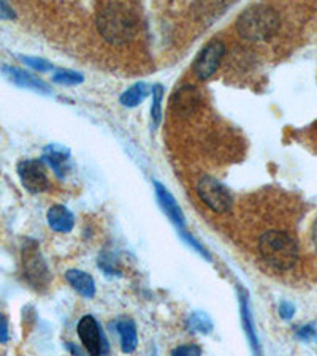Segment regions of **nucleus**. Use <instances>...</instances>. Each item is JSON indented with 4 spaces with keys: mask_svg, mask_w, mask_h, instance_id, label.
Here are the masks:
<instances>
[{
    "mask_svg": "<svg viewBox=\"0 0 317 356\" xmlns=\"http://www.w3.org/2000/svg\"><path fill=\"white\" fill-rule=\"evenodd\" d=\"M98 35L113 46L129 45L142 29V10L132 2H102L96 10Z\"/></svg>",
    "mask_w": 317,
    "mask_h": 356,
    "instance_id": "1",
    "label": "nucleus"
},
{
    "mask_svg": "<svg viewBox=\"0 0 317 356\" xmlns=\"http://www.w3.org/2000/svg\"><path fill=\"white\" fill-rule=\"evenodd\" d=\"M257 252L263 265L274 272H289L297 268L300 245L292 230L268 228L257 239Z\"/></svg>",
    "mask_w": 317,
    "mask_h": 356,
    "instance_id": "2",
    "label": "nucleus"
},
{
    "mask_svg": "<svg viewBox=\"0 0 317 356\" xmlns=\"http://www.w3.org/2000/svg\"><path fill=\"white\" fill-rule=\"evenodd\" d=\"M235 27L243 40L252 43L268 41L281 29V13L270 3L251 5L238 16Z\"/></svg>",
    "mask_w": 317,
    "mask_h": 356,
    "instance_id": "3",
    "label": "nucleus"
},
{
    "mask_svg": "<svg viewBox=\"0 0 317 356\" xmlns=\"http://www.w3.org/2000/svg\"><path fill=\"white\" fill-rule=\"evenodd\" d=\"M197 195L208 209L215 214H228L233 208L230 190L211 176H201L197 181Z\"/></svg>",
    "mask_w": 317,
    "mask_h": 356,
    "instance_id": "4",
    "label": "nucleus"
},
{
    "mask_svg": "<svg viewBox=\"0 0 317 356\" xmlns=\"http://www.w3.org/2000/svg\"><path fill=\"white\" fill-rule=\"evenodd\" d=\"M23 271L28 284L35 290H45L51 282L48 265L40 254L39 244L28 241L23 247Z\"/></svg>",
    "mask_w": 317,
    "mask_h": 356,
    "instance_id": "5",
    "label": "nucleus"
},
{
    "mask_svg": "<svg viewBox=\"0 0 317 356\" xmlns=\"http://www.w3.org/2000/svg\"><path fill=\"white\" fill-rule=\"evenodd\" d=\"M76 333L89 356H107L110 353L108 339L103 334L100 324L92 315H85L78 322Z\"/></svg>",
    "mask_w": 317,
    "mask_h": 356,
    "instance_id": "6",
    "label": "nucleus"
},
{
    "mask_svg": "<svg viewBox=\"0 0 317 356\" xmlns=\"http://www.w3.org/2000/svg\"><path fill=\"white\" fill-rule=\"evenodd\" d=\"M226 56V45L219 38H212L204 46V49L199 52L197 59L194 60V75L199 80L205 81L211 78L217 71L221 65L222 57Z\"/></svg>",
    "mask_w": 317,
    "mask_h": 356,
    "instance_id": "7",
    "label": "nucleus"
},
{
    "mask_svg": "<svg viewBox=\"0 0 317 356\" xmlns=\"http://www.w3.org/2000/svg\"><path fill=\"white\" fill-rule=\"evenodd\" d=\"M18 176L21 184L29 193H43L50 188V179L46 176L45 165L41 160H23L18 164Z\"/></svg>",
    "mask_w": 317,
    "mask_h": 356,
    "instance_id": "8",
    "label": "nucleus"
},
{
    "mask_svg": "<svg viewBox=\"0 0 317 356\" xmlns=\"http://www.w3.org/2000/svg\"><path fill=\"white\" fill-rule=\"evenodd\" d=\"M201 104V93L199 89L192 85H186L176 89L170 100L171 114L179 119L194 116V113Z\"/></svg>",
    "mask_w": 317,
    "mask_h": 356,
    "instance_id": "9",
    "label": "nucleus"
},
{
    "mask_svg": "<svg viewBox=\"0 0 317 356\" xmlns=\"http://www.w3.org/2000/svg\"><path fill=\"white\" fill-rule=\"evenodd\" d=\"M154 190L155 198H157L159 201V206L162 208L165 216L170 219L171 223H173L176 228L186 230V217L183 209H181L178 201H176V198L171 195L168 188L164 184H160V182L154 181Z\"/></svg>",
    "mask_w": 317,
    "mask_h": 356,
    "instance_id": "10",
    "label": "nucleus"
},
{
    "mask_svg": "<svg viewBox=\"0 0 317 356\" xmlns=\"http://www.w3.org/2000/svg\"><path fill=\"white\" fill-rule=\"evenodd\" d=\"M238 298H240V313H241L243 331H244V334H246V339L249 342V347H251L252 356H263L262 344H261V340H259V336H257L256 323H254L251 307H249V296H248L246 290L240 289Z\"/></svg>",
    "mask_w": 317,
    "mask_h": 356,
    "instance_id": "11",
    "label": "nucleus"
},
{
    "mask_svg": "<svg viewBox=\"0 0 317 356\" xmlns=\"http://www.w3.org/2000/svg\"><path fill=\"white\" fill-rule=\"evenodd\" d=\"M2 73L8 78L10 81L13 82V85H17L19 87L30 89V91H35V92H40V93H46V96L51 93L50 86L46 85L43 80H40V78L32 75V73L21 70V68H18V67L3 65Z\"/></svg>",
    "mask_w": 317,
    "mask_h": 356,
    "instance_id": "12",
    "label": "nucleus"
},
{
    "mask_svg": "<svg viewBox=\"0 0 317 356\" xmlns=\"http://www.w3.org/2000/svg\"><path fill=\"white\" fill-rule=\"evenodd\" d=\"M41 162L48 164L57 177H64L70 168V151L62 148L59 144H50L43 151Z\"/></svg>",
    "mask_w": 317,
    "mask_h": 356,
    "instance_id": "13",
    "label": "nucleus"
},
{
    "mask_svg": "<svg viewBox=\"0 0 317 356\" xmlns=\"http://www.w3.org/2000/svg\"><path fill=\"white\" fill-rule=\"evenodd\" d=\"M48 219V225L53 232L57 233H70L75 227V216L69 208H65L64 204H54L48 209L46 214Z\"/></svg>",
    "mask_w": 317,
    "mask_h": 356,
    "instance_id": "14",
    "label": "nucleus"
},
{
    "mask_svg": "<svg viewBox=\"0 0 317 356\" xmlns=\"http://www.w3.org/2000/svg\"><path fill=\"white\" fill-rule=\"evenodd\" d=\"M116 329L119 333V337H121L122 353H133L138 347V333L135 322L129 317H121L119 320H116Z\"/></svg>",
    "mask_w": 317,
    "mask_h": 356,
    "instance_id": "15",
    "label": "nucleus"
},
{
    "mask_svg": "<svg viewBox=\"0 0 317 356\" xmlns=\"http://www.w3.org/2000/svg\"><path fill=\"white\" fill-rule=\"evenodd\" d=\"M65 279L72 289L80 293L81 296L94 298V295H96V282H94V277L87 274V272L80 269H69L65 272Z\"/></svg>",
    "mask_w": 317,
    "mask_h": 356,
    "instance_id": "16",
    "label": "nucleus"
},
{
    "mask_svg": "<svg viewBox=\"0 0 317 356\" xmlns=\"http://www.w3.org/2000/svg\"><path fill=\"white\" fill-rule=\"evenodd\" d=\"M149 96V86L146 82H137L132 87H129L126 92L122 93L119 102L126 108H135L142 103L144 98Z\"/></svg>",
    "mask_w": 317,
    "mask_h": 356,
    "instance_id": "17",
    "label": "nucleus"
},
{
    "mask_svg": "<svg viewBox=\"0 0 317 356\" xmlns=\"http://www.w3.org/2000/svg\"><path fill=\"white\" fill-rule=\"evenodd\" d=\"M212 328H215V324H212L210 315L201 311L194 312L189 317V320H187V329H189L190 333L210 334L212 331Z\"/></svg>",
    "mask_w": 317,
    "mask_h": 356,
    "instance_id": "18",
    "label": "nucleus"
},
{
    "mask_svg": "<svg viewBox=\"0 0 317 356\" xmlns=\"http://www.w3.org/2000/svg\"><path fill=\"white\" fill-rule=\"evenodd\" d=\"M162 98H164V87L157 85L153 89V107H151V116H153L154 127H159L162 120Z\"/></svg>",
    "mask_w": 317,
    "mask_h": 356,
    "instance_id": "19",
    "label": "nucleus"
},
{
    "mask_svg": "<svg viewBox=\"0 0 317 356\" xmlns=\"http://www.w3.org/2000/svg\"><path fill=\"white\" fill-rule=\"evenodd\" d=\"M53 81L56 85H62V86H75L85 81V78H83L81 73H76L72 70H61L54 73Z\"/></svg>",
    "mask_w": 317,
    "mask_h": 356,
    "instance_id": "20",
    "label": "nucleus"
},
{
    "mask_svg": "<svg viewBox=\"0 0 317 356\" xmlns=\"http://www.w3.org/2000/svg\"><path fill=\"white\" fill-rule=\"evenodd\" d=\"M178 234H179V238L183 239L192 250H194V252H197L201 256V258L206 260V261H211L210 252H208V250L204 247V244L199 243V239H195L190 233H187L186 230H178Z\"/></svg>",
    "mask_w": 317,
    "mask_h": 356,
    "instance_id": "21",
    "label": "nucleus"
},
{
    "mask_svg": "<svg viewBox=\"0 0 317 356\" xmlns=\"http://www.w3.org/2000/svg\"><path fill=\"white\" fill-rule=\"evenodd\" d=\"M19 60L23 62V64L29 65L30 68H34V70L37 71H50L53 70L54 65L51 64L50 60L46 59H41V57H32V56H19Z\"/></svg>",
    "mask_w": 317,
    "mask_h": 356,
    "instance_id": "22",
    "label": "nucleus"
},
{
    "mask_svg": "<svg viewBox=\"0 0 317 356\" xmlns=\"http://www.w3.org/2000/svg\"><path fill=\"white\" fill-rule=\"evenodd\" d=\"M98 266H100V269L108 276H121V271L118 269V265L114 263V258L110 254H103L100 258H98Z\"/></svg>",
    "mask_w": 317,
    "mask_h": 356,
    "instance_id": "23",
    "label": "nucleus"
},
{
    "mask_svg": "<svg viewBox=\"0 0 317 356\" xmlns=\"http://www.w3.org/2000/svg\"><path fill=\"white\" fill-rule=\"evenodd\" d=\"M171 356H201V348L195 344L178 345L171 350Z\"/></svg>",
    "mask_w": 317,
    "mask_h": 356,
    "instance_id": "24",
    "label": "nucleus"
},
{
    "mask_svg": "<svg viewBox=\"0 0 317 356\" xmlns=\"http://www.w3.org/2000/svg\"><path fill=\"white\" fill-rule=\"evenodd\" d=\"M308 245H309L311 255H314L317 258V217L314 219V222L311 223L309 234H308Z\"/></svg>",
    "mask_w": 317,
    "mask_h": 356,
    "instance_id": "25",
    "label": "nucleus"
},
{
    "mask_svg": "<svg viewBox=\"0 0 317 356\" xmlns=\"http://www.w3.org/2000/svg\"><path fill=\"white\" fill-rule=\"evenodd\" d=\"M8 340H10L8 320H7V317L0 313V344H7Z\"/></svg>",
    "mask_w": 317,
    "mask_h": 356,
    "instance_id": "26",
    "label": "nucleus"
},
{
    "mask_svg": "<svg viewBox=\"0 0 317 356\" xmlns=\"http://www.w3.org/2000/svg\"><path fill=\"white\" fill-rule=\"evenodd\" d=\"M295 313V307L290 302H281L279 306V317L284 318V320H290Z\"/></svg>",
    "mask_w": 317,
    "mask_h": 356,
    "instance_id": "27",
    "label": "nucleus"
},
{
    "mask_svg": "<svg viewBox=\"0 0 317 356\" xmlns=\"http://www.w3.org/2000/svg\"><path fill=\"white\" fill-rule=\"evenodd\" d=\"M14 18H17L14 10L10 7L8 3L0 2V19H14Z\"/></svg>",
    "mask_w": 317,
    "mask_h": 356,
    "instance_id": "28",
    "label": "nucleus"
},
{
    "mask_svg": "<svg viewBox=\"0 0 317 356\" xmlns=\"http://www.w3.org/2000/svg\"><path fill=\"white\" fill-rule=\"evenodd\" d=\"M297 337L301 339V340H311V339H314V337H316V329L311 328V326L301 328V329H298Z\"/></svg>",
    "mask_w": 317,
    "mask_h": 356,
    "instance_id": "29",
    "label": "nucleus"
},
{
    "mask_svg": "<svg viewBox=\"0 0 317 356\" xmlns=\"http://www.w3.org/2000/svg\"><path fill=\"white\" fill-rule=\"evenodd\" d=\"M65 348L69 350V352L74 355V356H89V355H86L85 353V350H81L80 347H78V345H75L74 342H67L65 344Z\"/></svg>",
    "mask_w": 317,
    "mask_h": 356,
    "instance_id": "30",
    "label": "nucleus"
}]
</instances>
